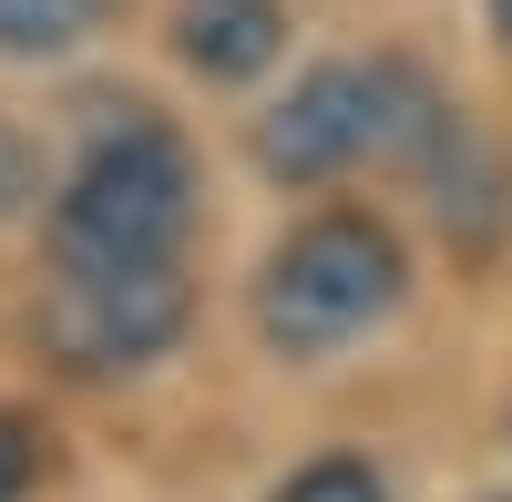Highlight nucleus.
<instances>
[{"mask_svg":"<svg viewBox=\"0 0 512 502\" xmlns=\"http://www.w3.org/2000/svg\"><path fill=\"white\" fill-rule=\"evenodd\" d=\"M21 205H31V144L0 123V216H21Z\"/></svg>","mask_w":512,"mask_h":502,"instance_id":"6e6552de","label":"nucleus"},{"mask_svg":"<svg viewBox=\"0 0 512 502\" xmlns=\"http://www.w3.org/2000/svg\"><path fill=\"white\" fill-rule=\"evenodd\" d=\"M390 298H400V246H390V226L318 216V226H297L277 257H267L256 328H267V349H287V359H328V349H349L359 328L390 318Z\"/></svg>","mask_w":512,"mask_h":502,"instance_id":"f257e3e1","label":"nucleus"},{"mask_svg":"<svg viewBox=\"0 0 512 502\" xmlns=\"http://www.w3.org/2000/svg\"><path fill=\"white\" fill-rule=\"evenodd\" d=\"M400 72H359V62H318L297 93L256 123V164L287 185H318L338 164H359L379 134H400Z\"/></svg>","mask_w":512,"mask_h":502,"instance_id":"7ed1b4c3","label":"nucleus"},{"mask_svg":"<svg viewBox=\"0 0 512 502\" xmlns=\"http://www.w3.org/2000/svg\"><path fill=\"white\" fill-rule=\"evenodd\" d=\"M175 41H185V62H195L205 82H246V72L277 62L287 21H277V0H185V11H175Z\"/></svg>","mask_w":512,"mask_h":502,"instance_id":"39448f33","label":"nucleus"},{"mask_svg":"<svg viewBox=\"0 0 512 502\" xmlns=\"http://www.w3.org/2000/svg\"><path fill=\"white\" fill-rule=\"evenodd\" d=\"M277 502H390V492H379V472H369V462H308Z\"/></svg>","mask_w":512,"mask_h":502,"instance_id":"0eeeda50","label":"nucleus"},{"mask_svg":"<svg viewBox=\"0 0 512 502\" xmlns=\"http://www.w3.org/2000/svg\"><path fill=\"white\" fill-rule=\"evenodd\" d=\"M195 216V185H185V154L154 134V123H134V134L93 144V164L72 175L62 216H52V246L72 277H103V267H154L164 246L185 236Z\"/></svg>","mask_w":512,"mask_h":502,"instance_id":"f03ea898","label":"nucleus"},{"mask_svg":"<svg viewBox=\"0 0 512 502\" xmlns=\"http://www.w3.org/2000/svg\"><path fill=\"white\" fill-rule=\"evenodd\" d=\"M103 0H0V52H62L93 31Z\"/></svg>","mask_w":512,"mask_h":502,"instance_id":"423d86ee","label":"nucleus"},{"mask_svg":"<svg viewBox=\"0 0 512 502\" xmlns=\"http://www.w3.org/2000/svg\"><path fill=\"white\" fill-rule=\"evenodd\" d=\"M492 21H502V41H512V0H492Z\"/></svg>","mask_w":512,"mask_h":502,"instance_id":"1a4fd4ad","label":"nucleus"},{"mask_svg":"<svg viewBox=\"0 0 512 502\" xmlns=\"http://www.w3.org/2000/svg\"><path fill=\"white\" fill-rule=\"evenodd\" d=\"M185 328V277L175 267H103V277H72L62 308H52V349L82 359V369H134V359H164Z\"/></svg>","mask_w":512,"mask_h":502,"instance_id":"20e7f679","label":"nucleus"}]
</instances>
